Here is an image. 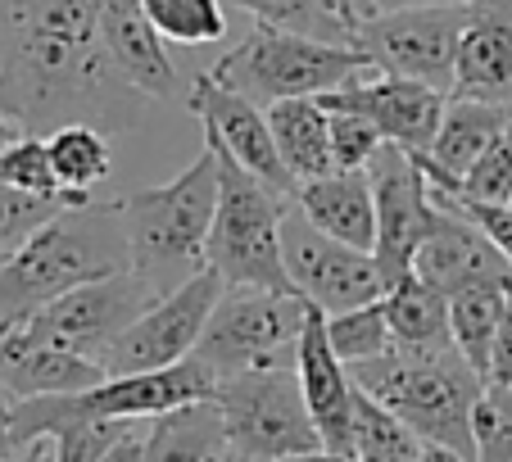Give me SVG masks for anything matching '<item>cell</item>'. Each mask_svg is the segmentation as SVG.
Wrapping results in <instances>:
<instances>
[{
    "label": "cell",
    "mask_w": 512,
    "mask_h": 462,
    "mask_svg": "<svg viewBox=\"0 0 512 462\" xmlns=\"http://www.w3.org/2000/svg\"><path fill=\"white\" fill-rule=\"evenodd\" d=\"M127 268H132V245H127L118 200L64 204L0 268V327L28 318L87 281L114 277Z\"/></svg>",
    "instance_id": "7a4b0ae2"
},
{
    "label": "cell",
    "mask_w": 512,
    "mask_h": 462,
    "mask_svg": "<svg viewBox=\"0 0 512 462\" xmlns=\"http://www.w3.org/2000/svg\"><path fill=\"white\" fill-rule=\"evenodd\" d=\"M236 10H245L254 23L268 28H286V32H304V37H322V41H345V28L331 14L327 0H232Z\"/></svg>",
    "instance_id": "d6a6232c"
},
{
    "label": "cell",
    "mask_w": 512,
    "mask_h": 462,
    "mask_svg": "<svg viewBox=\"0 0 512 462\" xmlns=\"http://www.w3.org/2000/svg\"><path fill=\"white\" fill-rule=\"evenodd\" d=\"M422 453V435L395 417L381 399L354 385V417H349V458L358 462H413Z\"/></svg>",
    "instance_id": "f1b7e54d"
},
{
    "label": "cell",
    "mask_w": 512,
    "mask_h": 462,
    "mask_svg": "<svg viewBox=\"0 0 512 462\" xmlns=\"http://www.w3.org/2000/svg\"><path fill=\"white\" fill-rule=\"evenodd\" d=\"M0 186L5 191L37 195V200L68 204V195L55 182V168H50L46 136H19V141H10L0 150Z\"/></svg>",
    "instance_id": "1f68e13d"
},
{
    "label": "cell",
    "mask_w": 512,
    "mask_h": 462,
    "mask_svg": "<svg viewBox=\"0 0 512 462\" xmlns=\"http://www.w3.org/2000/svg\"><path fill=\"white\" fill-rule=\"evenodd\" d=\"M159 295H164V290H159L155 281L141 277L136 268H127V272L87 281V286L50 299L46 308L28 313V322L46 340H55L59 349H68V354L91 358V363L105 367L109 349L123 340V331L132 327Z\"/></svg>",
    "instance_id": "30bf717a"
},
{
    "label": "cell",
    "mask_w": 512,
    "mask_h": 462,
    "mask_svg": "<svg viewBox=\"0 0 512 462\" xmlns=\"http://www.w3.org/2000/svg\"><path fill=\"white\" fill-rule=\"evenodd\" d=\"M327 340H331V349L340 354V363L345 367L390 354V349H395V336H390V322H386V304L372 299V304H363V308L331 313L327 318Z\"/></svg>",
    "instance_id": "4dcf8cb0"
},
{
    "label": "cell",
    "mask_w": 512,
    "mask_h": 462,
    "mask_svg": "<svg viewBox=\"0 0 512 462\" xmlns=\"http://www.w3.org/2000/svg\"><path fill=\"white\" fill-rule=\"evenodd\" d=\"M213 404L223 413L227 449L250 462H281L295 458V453L322 449V435L309 417V404H304L295 363L218 381Z\"/></svg>",
    "instance_id": "ba28073f"
},
{
    "label": "cell",
    "mask_w": 512,
    "mask_h": 462,
    "mask_svg": "<svg viewBox=\"0 0 512 462\" xmlns=\"http://www.w3.org/2000/svg\"><path fill=\"white\" fill-rule=\"evenodd\" d=\"M386 304V322L395 349H449L454 331H449V299L440 290H431L426 281H417L413 272L399 277L395 286L381 295Z\"/></svg>",
    "instance_id": "83f0119b"
},
{
    "label": "cell",
    "mask_w": 512,
    "mask_h": 462,
    "mask_svg": "<svg viewBox=\"0 0 512 462\" xmlns=\"http://www.w3.org/2000/svg\"><path fill=\"white\" fill-rule=\"evenodd\" d=\"M105 50L114 59L118 77L145 100H182V77L168 59L164 37L145 19L136 0H105Z\"/></svg>",
    "instance_id": "ffe728a7"
},
{
    "label": "cell",
    "mask_w": 512,
    "mask_h": 462,
    "mask_svg": "<svg viewBox=\"0 0 512 462\" xmlns=\"http://www.w3.org/2000/svg\"><path fill=\"white\" fill-rule=\"evenodd\" d=\"M508 281L503 277H485L463 286L458 295H449V331H454V349L476 367V372H490V354H494V336H499L503 308H508Z\"/></svg>",
    "instance_id": "484cf974"
},
{
    "label": "cell",
    "mask_w": 512,
    "mask_h": 462,
    "mask_svg": "<svg viewBox=\"0 0 512 462\" xmlns=\"http://www.w3.org/2000/svg\"><path fill=\"white\" fill-rule=\"evenodd\" d=\"M476 462H512V385L485 381L472 404Z\"/></svg>",
    "instance_id": "836d02e7"
},
{
    "label": "cell",
    "mask_w": 512,
    "mask_h": 462,
    "mask_svg": "<svg viewBox=\"0 0 512 462\" xmlns=\"http://www.w3.org/2000/svg\"><path fill=\"white\" fill-rule=\"evenodd\" d=\"M281 254H286L290 286L300 290L313 308H322L327 318L345 313V308H363L390 290L368 250L331 241L327 231H318L304 218L295 200L281 213Z\"/></svg>",
    "instance_id": "8fae6325"
},
{
    "label": "cell",
    "mask_w": 512,
    "mask_h": 462,
    "mask_svg": "<svg viewBox=\"0 0 512 462\" xmlns=\"http://www.w3.org/2000/svg\"><path fill=\"white\" fill-rule=\"evenodd\" d=\"M304 322H309V299L295 290L223 286L195 345V358L218 381L263 372V367H290L300 354Z\"/></svg>",
    "instance_id": "8992f818"
},
{
    "label": "cell",
    "mask_w": 512,
    "mask_h": 462,
    "mask_svg": "<svg viewBox=\"0 0 512 462\" xmlns=\"http://www.w3.org/2000/svg\"><path fill=\"white\" fill-rule=\"evenodd\" d=\"M0 376L14 399H46V395H82L105 381V367L59 349L28 318L0 327Z\"/></svg>",
    "instance_id": "e0dca14e"
},
{
    "label": "cell",
    "mask_w": 512,
    "mask_h": 462,
    "mask_svg": "<svg viewBox=\"0 0 512 462\" xmlns=\"http://www.w3.org/2000/svg\"><path fill=\"white\" fill-rule=\"evenodd\" d=\"M46 154H50L55 182H59V191L68 195V204L96 200V191L109 182V173H114L109 136L91 123L55 127V132L46 136Z\"/></svg>",
    "instance_id": "4316f807"
},
{
    "label": "cell",
    "mask_w": 512,
    "mask_h": 462,
    "mask_svg": "<svg viewBox=\"0 0 512 462\" xmlns=\"http://www.w3.org/2000/svg\"><path fill=\"white\" fill-rule=\"evenodd\" d=\"M145 431H150V422H145V426H136V431L127 435V440L118 444V449L109 453L105 462H136V453H141V440H145Z\"/></svg>",
    "instance_id": "b9f144b4"
},
{
    "label": "cell",
    "mask_w": 512,
    "mask_h": 462,
    "mask_svg": "<svg viewBox=\"0 0 512 462\" xmlns=\"http://www.w3.org/2000/svg\"><path fill=\"white\" fill-rule=\"evenodd\" d=\"M449 96L512 109V0H467V28L458 41Z\"/></svg>",
    "instance_id": "ac0fdd59"
},
{
    "label": "cell",
    "mask_w": 512,
    "mask_h": 462,
    "mask_svg": "<svg viewBox=\"0 0 512 462\" xmlns=\"http://www.w3.org/2000/svg\"><path fill=\"white\" fill-rule=\"evenodd\" d=\"M435 209H440V204H435ZM503 272H512L508 259L485 241L472 222L449 209L435 213V227L426 231L422 250H417V259H413V277L426 281L431 290H440L445 299L458 295L463 286H472V281L503 277Z\"/></svg>",
    "instance_id": "44dd1931"
},
{
    "label": "cell",
    "mask_w": 512,
    "mask_h": 462,
    "mask_svg": "<svg viewBox=\"0 0 512 462\" xmlns=\"http://www.w3.org/2000/svg\"><path fill=\"white\" fill-rule=\"evenodd\" d=\"M223 462H250V458H241V453H232V449H227V458Z\"/></svg>",
    "instance_id": "c3c4849f"
},
{
    "label": "cell",
    "mask_w": 512,
    "mask_h": 462,
    "mask_svg": "<svg viewBox=\"0 0 512 462\" xmlns=\"http://www.w3.org/2000/svg\"><path fill=\"white\" fill-rule=\"evenodd\" d=\"M19 127H14V118L10 114H5V109H0V150H5V145H10V141H19Z\"/></svg>",
    "instance_id": "7dc6e473"
},
{
    "label": "cell",
    "mask_w": 512,
    "mask_h": 462,
    "mask_svg": "<svg viewBox=\"0 0 512 462\" xmlns=\"http://www.w3.org/2000/svg\"><path fill=\"white\" fill-rule=\"evenodd\" d=\"M223 458H227V431L213 399L155 417L141 440V453H136V462H223Z\"/></svg>",
    "instance_id": "d4e9b609"
},
{
    "label": "cell",
    "mask_w": 512,
    "mask_h": 462,
    "mask_svg": "<svg viewBox=\"0 0 512 462\" xmlns=\"http://www.w3.org/2000/svg\"><path fill=\"white\" fill-rule=\"evenodd\" d=\"M295 204H300V213L313 222V227L327 231L331 241L372 254V245H377V195H372L368 168L300 182Z\"/></svg>",
    "instance_id": "603a6c76"
},
{
    "label": "cell",
    "mask_w": 512,
    "mask_h": 462,
    "mask_svg": "<svg viewBox=\"0 0 512 462\" xmlns=\"http://www.w3.org/2000/svg\"><path fill=\"white\" fill-rule=\"evenodd\" d=\"M467 28V5H435V10H395L358 19L345 32V46L363 50L377 73L413 77L435 91H454L458 41Z\"/></svg>",
    "instance_id": "9c48e42d"
},
{
    "label": "cell",
    "mask_w": 512,
    "mask_h": 462,
    "mask_svg": "<svg viewBox=\"0 0 512 462\" xmlns=\"http://www.w3.org/2000/svg\"><path fill=\"white\" fill-rule=\"evenodd\" d=\"M281 462H358L349 453H331V449H313V453H295V458H281Z\"/></svg>",
    "instance_id": "f6af8a7d"
},
{
    "label": "cell",
    "mask_w": 512,
    "mask_h": 462,
    "mask_svg": "<svg viewBox=\"0 0 512 462\" xmlns=\"http://www.w3.org/2000/svg\"><path fill=\"white\" fill-rule=\"evenodd\" d=\"M327 5H331V14L340 19V28L349 32V23H354V0H327Z\"/></svg>",
    "instance_id": "bcb514c9"
},
{
    "label": "cell",
    "mask_w": 512,
    "mask_h": 462,
    "mask_svg": "<svg viewBox=\"0 0 512 462\" xmlns=\"http://www.w3.org/2000/svg\"><path fill=\"white\" fill-rule=\"evenodd\" d=\"M431 186V182H426ZM431 200L440 204V209L458 213V218H467L476 231H481L485 241L494 245V250L508 259L512 268V204H490V200H467V195H454V191H435L431 186Z\"/></svg>",
    "instance_id": "8d00e7d4"
},
{
    "label": "cell",
    "mask_w": 512,
    "mask_h": 462,
    "mask_svg": "<svg viewBox=\"0 0 512 462\" xmlns=\"http://www.w3.org/2000/svg\"><path fill=\"white\" fill-rule=\"evenodd\" d=\"M268 123H272V141H277L281 164L290 168L295 182H313V177L336 173V159H331V114L322 109L318 96L277 100V105H268Z\"/></svg>",
    "instance_id": "cb8c5ba5"
},
{
    "label": "cell",
    "mask_w": 512,
    "mask_h": 462,
    "mask_svg": "<svg viewBox=\"0 0 512 462\" xmlns=\"http://www.w3.org/2000/svg\"><path fill=\"white\" fill-rule=\"evenodd\" d=\"M286 204L290 200L268 191L259 177H250L241 164L218 154V213H213L209 231V268L223 277V286L295 290L286 272V254H281Z\"/></svg>",
    "instance_id": "52a82bcc"
},
{
    "label": "cell",
    "mask_w": 512,
    "mask_h": 462,
    "mask_svg": "<svg viewBox=\"0 0 512 462\" xmlns=\"http://www.w3.org/2000/svg\"><path fill=\"white\" fill-rule=\"evenodd\" d=\"M512 127V109L490 105V100H467V96H449L440 132H435L431 150L413 154L431 182H463L472 173V164L499 141Z\"/></svg>",
    "instance_id": "7402d4cb"
},
{
    "label": "cell",
    "mask_w": 512,
    "mask_h": 462,
    "mask_svg": "<svg viewBox=\"0 0 512 462\" xmlns=\"http://www.w3.org/2000/svg\"><path fill=\"white\" fill-rule=\"evenodd\" d=\"M132 245V268L150 277L159 290H177L195 272L209 268V231L218 213V154L204 145L195 164H186L164 186H141V191L118 200Z\"/></svg>",
    "instance_id": "3957f363"
},
{
    "label": "cell",
    "mask_w": 512,
    "mask_h": 462,
    "mask_svg": "<svg viewBox=\"0 0 512 462\" xmlns=\"http://www.w3.org/2000/svg\"><path fill=\"white\" fill-rule=\"evenodd\" d=\"M10 462H55V444H50V440H32V444H23Z\"/></svg>",
    "instance_id": "ee69618b"
},
{
    "label": "cell",
    "mask_w": 512,
    "mask_h": 462,
    "mask_svg": "<svg viewBox=\"0 0 512 462\" xmlns=\"http://www.w3.org/2000/svg\"><path fill=\"white\" fill-rule=\"evenodd\" d=\"M218 295H223V277L213 268L195 272V277L182 281L177 290L159 295L155 304L123 331V340L109 349L105 372L109 376L155 372V367H173V363H182V358H191L204 336V322H209L213 304H218Z\"/></svg>",
    "instance_id": "7c38bea8"
},
{
    "label": "cell",
    "mask_w": 512,
    "mask_h": 462,
    "mask_svg": "<svg viewBox=\"0 0 512 462\" xmlns=\"http://www.w3.org/2000/svg\"><path fill=\"white\" fill-rule=\"evenodd\" d=\"M155 32L177 46H213L227 37L223 0H136Z\"/></svg>",
    "instance_id": "f546056e"
},
{
    "label": "cell",
    "mask_w": 512,
    "mask_h": 462,
    "mask_svg": "<svg viewBox=\"0 0 512 462\" xmlns=\"http://www.w3.org/2000/svg\"><path fill=\"white\" fill-rule=\"evenodd\" d=\"M59 209H64V204L37 200V195L5 191V186H0V254H14L32 236V231L46 227Z\"/></svg>",
    "instance_id": "74e56055"
},
{
    "label": "cell",
    "mask_w": 512,
    "mask_h": 462,
    "mask_svg": "<svg viewBox=\"0 0 512 462\" xmlns=\"http://www.w3.org/2000/svg\"><path fill=\"white\" fill-rule=\"evenodd\" d=\"M363 395L381 399L395 417H404L422 444H449V449L476 458L472 444V404L481 395L485 376L449 349H390L381 358L349 367Z\"/></svg>",
    "instance_id": "277c9868"
},
{
    "label": "cell",
    "mask_w": 512,
    "mask_h": 462,
    "mask_svg": "<svg viewBox=\"0 0 512 462\" xmlns=\"http://www.w3.org/2000/svg\"><path fill=\"white\" fill-rule=\"evenodd\" d=\"M327 114H331V159H336V173L368 168L372 159H377V150L386 145V136H381L368 118L349 114V109H327Z\"/></svg>",
    "instance_id": "d590c367"
},
{
    "label": "cell",
    "mask_w": 512,
    "mask_h": 462,
    "mask_svg": "<svg viewBox=\"0 0 512 462\" xmlns=\"http://www.w3.org/2000/svg\"><path fill=\"white\" fill-rule=\"evenodd\" d=\"M295 372H300V390L309 417L322 435V449L349 453V417H354V376L340 363V354L327 340V313L309 304V322L300 336V354H295Z\"/></svg>",
    "instance_id": "d6986e66"
},
{
    "label": "cell",
    "mask_w": 512,
    "mask_h": 462,
    "mask_svg": "<svg viewBox=\"0 0 512 462\" xmlns=\"http://www.w3.org/2000/svg\"><path fill=\"white\" fill-rule=\"evenodd\" d=\"M209 73L223 87L250 96L254 105H277V100L327 96V91L349 87L354 77H368L377 68L363 50L345 46V41H322L304 37V32L254 23L250 37L227 50Z\"/></svg>",
    "instance_id": "5b68a950"
},
{
    "label": "cell",
    "mask_w": 512,
    "mask_h": 462,
    "mask_svg": "<svg viewBox=\"0 0 512 462\" xmlns=\"http://www.w3.org/2000/svg\"><path fill=\"white\" fill-rule=\"evenodd\" d=\"M5 263H10V254H0V268H5Z\"/></svg>",
    "instance_id": "681fc988"
},
{
    "label": "cell",
    "mask_w": 512,
    "mask_h": 462,
    "mask_svg": "<svg viewBox=\"0 0 512 462\" xmlns=\"http://www.w3.org/2000/svg\"><path fill=\"white\" fill-rule=\"evenodd\" d=\"M186 109L200 118L204 145H209V150H218L223 159L241 164L245 173L259 177L268 191H277L281 200H295L300 182L290 177L286 164H281L277 141H272L268 109L254 105V100L241 96V91L223 87L213 73L195 77V87L186 91Z\"/></svg>",
    "instance_id": "4fadbf2b"
},
{
    "label": "cell",
    "mask_w": 512,
    "mask_h": 462,
    "mask_svg": "<svg viewBox=\"0 0 512 462\" xmlns=\"http://www.w3.org/2000/svg\"><path fill=\"white\" fill-rule=\"evenodd\" d=\"M105 0H0V109L23 136L136 127L150 100L105 50Z\"/></svg>",
    "instance_id": "6da1fadb"
},
{
    "label": "cell",
    "mask_w": 512,
    "mask_h": 462,
    "mask_svg": "<svg viewBox=\"0 0 512 462\" xmlns=\"http://www.w3.org/2000/svg\"><path fill=\"white\" fill-rule=\"evenodd\" d=\"M485 381L512 385V281H508V308H503L499 336H494V354H490V372H485Z\"/></svg>",
    "instance_id": "f35d334b"
},
{
    "label": "cell",
    "mask_w": 512,
    "mask_h": 462,
    "mask_svg": "<svg viewBox=\"0 0 512 462\" xmlns=\"http://www.w3.org/2000/svg\"><path fill=\"white\" fill-rule=\"evenodd\" d=\"M14 404H19V399L10 395V385L0 376V462H10L14 453H19V444H14Z\"/></svg>",
    "instance_id": "60d3db41"
},
{
    "label": "cell",
    "mask_w": 512,
    "mask_h": 462,
    "mask_svg": "<svg viewBox=\"0 0 512 462\" xmlns=\"http://www.w3.org/2000/svg\"><path fill=\"white\" fill-rule=\"evenodd\" d=\"M431 182V177H426ZM435 191H454L467 200H490V204H512V127L490 145L472 164L463 182H431Z\"/></svg>",
    "instance_id": "e575fe53"
},
{
    "label": "cell",
    "mask_w": 512,
    "mask_h": 462,
    "mask_svg": "<svg viewBox=\"0 0 512 462\" xmlns=\"http://www.w3.org/2000/svg\"><path fill=\"white\" fill-rule=\"evenodd\" d=\"M372 177V195H377V245H372V259H377L386 286H395L399 277L413 272V259L422 250L426 231L435 227V200L426 173L417 168V159L399 145H381L377 159L368 164Z\"/></svg>",
    "instance_id": "9a60e30c"
},
{
    "label": "cell",
    "mask_w": 512,
    "mask_h": 462,
    "mask_svg": "<svg viewBox=\"0 0 512 462\" xmlns=\"http://www.w3.org/2000/svg\"><path fill=\"white\" fill-rule=\"evenodd\" d=\"M213 395H218V376L191 354L173 367H155V372L105 376V381L82 390V395H46V404L55 408V413H68V417L155 422V417L173 413V408L204 404V399H213Z\"/></svg>",
    "instance_id": "5bb4252c"
},
{
    "label": "cell",
    "mask_w": 512,
    "mask_h": 462,
    "mask_svg": "<svg viewBox=\"0 0 512 462\" xmlns=\"http://www.w3.org/2000/svg\"><path fill=\"white\" fill-rule=\"evenodd\" d=\"M435 5H467V0H354V23L372 19V14H395V10H435ZM349 23V28H354Z\"/></svg>",
    "instance_id": "ab89813d"
},
{
    "label": "cell",
    "mask_w": 512,
    "mask_h": 462,
    "mask_svg": "<svg viewBox=\"0 0 512 462\" xmlns=\"http://www.w3.org/2000/svg\"><path fill=\"white\" fill-rule=\"evenodd\" d=\"M413 462H476V458H467V453L449 449V444H422V453H417Z\"/></svg>",
    "instance_id": "7bdbcfd3"
},
{
    "label": "cell",
    "mask_w": 512,
    "mask_h": 462,
    "mask_svg": "<svg viewBox=\"0 0 512 462\" xmlns=\"http://www.w3.org/2000/svg\"><path fill=\"white\" fill-rule=\"evenodd\" d=\"M318 100L327 109H349V114L368 118L399 150L426 154L435 132H440L449 91H435V87H426V82H413V77L368 73V77H354V82L340 91H327V96H318Z\"/></svg>",
    "instance_id": "2e32d148"
}]
</instances>
